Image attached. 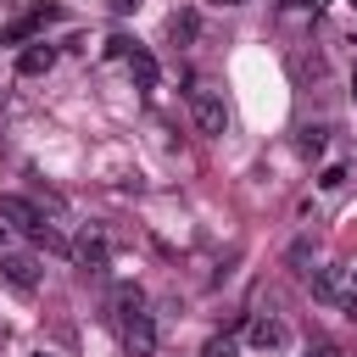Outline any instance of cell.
<instances>
[{"label": "cell", "mask_w": 357, "mask_h": 357, "mask_svg": "<svg viewBox=\"0 0 357 357\" xmlns=\"http://www.w3.org/2000/svg\"><path fill=\"white\" fill-rule=\"evenodd\" d=\"M190 123L201 128V134H223L229 128V106H223V95L218 89H190Z\"/></svg>", "instance_id": "obj_1"}, {"label": "cell", "mask_w": 357, "mask_h": 357, "mask_svg": "<svg viewBox=\"0 0 357 357\" xmlns=\"http://www.w3.org/2000/svg\"><path fill=\"white\" fill-rule=\"evenodd\" d=\"M73 262H78L84 273H95V279H106V268H112V251H106V234H100V229H84V234L73 240Z\"/></svg>", "instance_id": "obj_2"}, {"label": "cell", "mask_w": 357, "mask_h": 357, "mask_svg": "<svg viewBox=\"0 0 357 357\" xmlns=\"http://www.w3.org/2000/svg\"><path fill=\"white\" fill-rule=\"evenodd\" d=\"M0 279H6L11 290L33 296V290H39V262H33L28 251H0Z\"/></svg>", "instance_id": "obj_3"}, {"label": "cell", "mask_w": 357, "mask_h": 357, "mask_svg": "<svg viewBox=\"0 0 357 357\" xmlns=\"http://www.w3.org/2000/svg\"><path fill=\"white\" fill-rule=\"evenodd\" d=\"M123 346H128V357H151V351H156V324H151L145 307L123 318Z\"/></svg>", "instance_id": "obj_4"}, {"label": "cell", "mask_w": 357, "mask_h": 357, "mask_svg": "<svg viewBox=\"0 0 357 357\" xmlns=\"http://www.w3.org/2000/svg\"><path fill=\"white\" fill-rule=\"evenodd\" d=\"M0 223H11V229H22V234H33V229L45 223V212H39L28 195H0Z\"/></svg>", "instance_id": "obj_5"}, {"label": "cell", "mask_w": 357, "mask_h": 357, "mask_svg": "<svg viewBox=\"0 0 357 357\" xmlns=\"http://www.w3.org/2000/svg\"><path fill=\"white\" fill-rule=\"evenodd\" d=\"M251 346H257V351H284V346H290V329L262 312V318H251Z\"/></svg>", "instance_id": "obj_6"}, {"label": "cell", "mask_w": 357, "mask_h": 357, "mask_svg": "<svg viewBox=\"0 0 357 357\" xmlns=\"http://www.w3.org/2000/svg\"><path fill=\"white\" fill-rule=\"evenodd\" d=\"M50 67H56V45H22V56H17V73L22 78H39Z\"/></svg>", "instance_id": "obj_7"}, {"label": "cell", "mask_w": 357, "mask_h": 357, "mask_svg": "<svg viewBox=\"0 0 357 357\" xmlns=\"http://www.w3.org/2000/svg\"><path fill=\"white\" fill-rule=\"evenodd\" d=\"M312 296H318V301H335V307H346V284H340V268H324V273H312Z\"/></svg>", "instance_id": "obj_8"}, {"label": "cell", "mask_w": 357, "mask_h": 357, "mask_svg": "<svg viewBox=\"0 0 357 357\" xmlns=\"http://www.w3.org/2000/svg\"><path fill=\"white\" fill-rule=\"evenodd\" d=\"M128 73H134V84H139V89H156V56H151V50H139V45H134Z\"/></svg>", "instance_id": "obj_9"}, {"label": "cell", "mask_w": 357, "mask_h": 357, "mask_svg": "<svg viewBox=\"0 0 357 357\" xmlns=\"http://www.w3.org/2000/svg\"><path fill=\"white\" fill-rule=\"evenodd\" d=\"M139 307H145V290H139V284H117V290H112V312H117V318H128V312H139Z\"/></svg>", "instance_id": "obj_10"}, {"label": "cell", "mask_w": 357, "mask_h": 357, "mask_svg": "<svg viewBox=\"0 0 357 357\" xmlns=\"http://www.w3.org/2000/svg\"><path fill=\"white\" fill-rule=\"evenodd\" d=\"M195 28H201V22H195V11H173V22H167L173 45H190V39H195Z\"/></svg>", "instance_id": "obj_11"}, {"label": "cell", "mask_w": 357, "mask_h": 357, "mask_svg": "<svg viewBox=\"0 0 357 357\" xmlns=\"http://www.w3.org/2000/svg\"><path fill=\"white\" fill-rule=\"evenodd\" d=\"M296 145H301V151H307V156H318V151H324V145H329V128H324V123H307V128H301V139H296Z\"/></svg>", "instance_id": "obj_12"}, {"label": "cell", "mask_w": 357, "mask_h": 357, "mask_svg": "<svg viewBox=\"0 0 357 357\" xmlns=\"http://www.w3.org/2000/svg\"><path fill=\"white\" fill-rule=\"evenodd\" d=\"M28 240H33V245H45V251H73V245H67V240H61V234H56L50 223H39V229H33Z\"/></svg>", "instance_id": "obj_13"}, {"label": "cell", "mask_w": 357, "mask_h": 357, "mask_svg": "<svg viewBox=\"0 0 357 357\" xmlns=\"http://www.w3.org/2000/svg\"><path fill=\"white\" fill-rule=\"evenodd\" d=\"M106 56L128 61V56H134V39H128V33H112V39H106Z\"/></svg>", "instance_id": "obj_14"}, {"label": "cell", "mask_w": 357, "mask_h": 357, "mask_svg": "<svg viewBox=\"0 0 357 357\" xmlns=\"http://www.w3.org/2000/svg\"><path fill=\"white\" fill-rule=\"evenodd\" d=\"M201 357H234V340H229V335H212V340L201 346Z\"/></svg>", "instance_id": "obj_15"}, {"label": "cell", "mask_w": 357, "mask_h": 357, "mask_svg": "<svg viewBox=\"0 0 357 357\" xmlns=\"http://www.w3.org/2000/svg\"><path fill=\"white\" fill-rule=\"evenodd\" d=\"M318 184H324V190H340V184H346V167H340V162H335V167H324V178H318Z\"/></svg>", "instance_id": "obj_16"}, {"label": "cell", "mask_w": 357, "mask_h": 357, "mask_svg": "<svg viewBox=\"0 0 357 357\" xmlns=\"http://www.w3.org/2000/svg\"><path fill=\"white\" fill-rule=\"evenodd\" d=\"M307 357H346V351H340L335 340H312V346H307Z\"/></svg>", "instance_id": "obj_17"}, {"label": "cell", "mask_w": 357, "mask_h": 357, "mask_svg": "<svg viewBox=\"0 0 357 357\" xmlns=\"http://www.w3.org/2000/svg\"><path fill=\"white\" fill-rule=\"evenodd\" d=\"M307 257H312V240H296V245H290V262H296V268H301V262H307Z\"/></svg>", "instance_id": "obj_18"}, {"label": "cell", "mask_w": 357, "mask_h": 357, "mask_svg": "<svg viewBox=\"0 0 357 357\" xmlns=\"http://www.w3.org/2000/svg\"><path fill=\"white\" fill-rule=\"evenodd\" d=\"M290 11H324V0H284Z\"/></svg>", "instance_id": "obj_19"}, {"label": "cell", "mask_w": 357, "mask_h": 357, "mask_svg": "<svg viewBox=\"0 0 357 357\" xmlns=\"http://www.w3.org/2000/svg\"><path fill=\"white\" fill-rule=\"evenodd\" d=\"M340 312H346V318L357 324V296H346V307H340Z\"/></svg>", "instance_id": "obj_20"}, {"label": "cell", "mask_w": 357, "mask_h": 357, "mask_svg": "<svg viewBox=\"0 0 357 357\" xmlns=\"http://www.w3.org/2000/svg\"><path fill=\"white\" fill-rule=\"evenodd\" d=\"M134 6H139V0H112V11H117V17H123V11H134Z\"/></svg>", "instance_id": "obj_21"}, {"label": "cell", "mask_w": 357, "mask_h": 357, "mask_svg": "<svg viewBox=\"0 0 357 357\" xmlns=\"http://www.w3.org/2000/svg\"><path fill=\"white\" fill-rule=\"evenodd\" d=\"M206 6H245V0H206Z\"/></svg>", "instance_id": "obj_22"}, {"label": "cell", "mask_w": 357, "mask_h": 357, "mask_svg": "<svg viewBox=\"0 0 357 357\" xmlns=\"http://www.w3.org/2000/svg\"><path fill=\"white\" fill-rule=\"evenodd\" d=\"M39 357H61V351H39Z\"/></svg>", "instance_id": "obj_23"}, {"label": "cell", "mask_w": 357, "mask_h": 357, "mask_svg": "<svg viewBox=\"0 0 357 357\" xmlns=\"http://www.w3.org/2000/svg\"><path fill=\"white\" fill-rule=\"evenodd\" d=\"M351 89H357V67H351Z\"/></svg>", "instance_id": "obj_24"}, {"label": "cell", "mask_w": 357, "mask_h": 357, "mask_svg": "<svg viewBox=\"0 0 357 357\" xmlns=\"http://www.w3.org/2000/svg\"><path fill=\"white\" fill-rule=\"evenodd\" d=\"M351 284H357V268H351Z\"/></svg>", "instance_id": "obj_25"}, {"label": "cell", "mask_w": 357, "mask_h": 357, "mask_svg": "<svg viewBox=\"0 0 357 357\" xmlns=\"http://www.w3.org/2000/svg\"><path fill=\"white\" fill-rule=\"evenodd\" d=\"M351 6H357V0H351Z\"/></svg>", "instance_id": "obj_26"}]
</instances>
